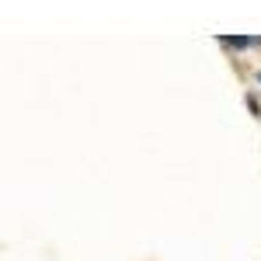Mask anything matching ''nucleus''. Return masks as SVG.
I'll return each instance as SVG.
<instances>
[{
  "instance_id": "1",
  "label": "nucleus",
  "mask_w": 261,
  "mask_h": 261,
  "mask_svg": "<svg viewBox=\"0 0 261 261\" xmlns=\"http://www.w3.org/2000/svg\"><path fill=\"white\" fill-rule=\"evenodd\" d=\"M223 45H233V49H247V45H254V42L258 39H244V35H233V39H230V35H226V39H220Z\"/></svg>"
},
{
  "instance_id": "2",
  "label": "nucleus",
  "mask_w": 261,
  "mask_h": 261,
  "mask_svg": "<svg viewBox=\"0 0 261 261\" xmlns=\"http://www.w3.org/2000/svg\"><path fill=\"white\" fill-rule=\"evenodd\" d=\"M258 81H261V77H258Z\"/></svg>"
}]
</instances>
